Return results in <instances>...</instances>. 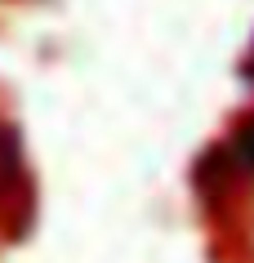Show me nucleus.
Instances as JSON below:
<instances>
[{"instance_id": "nucleus-1", "label": "nucleus", "mask_w": 254, "mask_h": 263, "mask_svg": "<svg viewBox=\"0 0 254 263\" xmlns=\"http://www.w3.org/2000/svg\"><path fill=\"white\" fill-rule=\"evenodd\" d=\"M14 179H18V143H14V134L0 125V196L14 187Z\"/></svg>"}, {"instance_id": "nucleus-2", "label": "nucleus", "mask_w": 254, "mask_h": 263, "mask_svg": "<svg viewBox=\"0 0 254 263\" xmlns=\"http://www.w3.org/2000/svg\"><path fill=\"white\" fill-rule=\"evenodd\" d=\"M237 161H241V165H245V170H254V121H250V129H241V143H237Z\"/></svg>"}]
</instances>
